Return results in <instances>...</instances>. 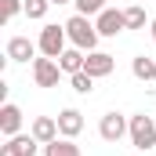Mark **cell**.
Instances as JSON below:
<instances>
[{"instance_id":"4fadbf2b","label":"cell","mask_w":156,"mask_h":156,"mask_svg":"<svg viewBox=\"0 0 156 156\" xmlns=\"http://www.w3.org/2000/svg\"><path fill=\"white\" fill-rule=\"evenodd\" d=\"M83 58H87V55H83L80 47H66V51H62V58H58V66H62V73H69V76H73V73L83 69Z\"/></svg>"},{"instance_id":"2e32d148","label":"cell","mask_w":156,"mask_h":156,"mask_svg":"<svg viewBox=\"0 0 156 156\" xmlns=\"http://www.w3.org/2000/svg\"><path fill=\"white\" fill-rule=\"evenodd\" d=\"M73 4H76V15H87V18H91V15L98 18V15L105 11V0H73Z\"/></svg>"},{"instance_id":"7402d4cb","label":"cell","mask_w":156,"mask_h":156,"mask_svg":"<svg viewBox=\"0 0 156 156\" xmlns=\"http://www.w3.org/2000/svg\"><path fill=\"white\" fill-rule=\"evenodd\" d=\"M51 4H73V0H51Z\"/></svg>"},{"instance_id":"e0dca14e","label":"cell","mask_w":156,"mask_h":156,"mask_svg":"<svg viewBox=\"0 0 156 156\" xmlns=\"http://www.w3.org/2000/svg\"><path fill=\"white\" fill-rule=\"evenodd\" d=\"M73 91H76V94H91V91H94V76L83 73V69L73 73Z\"/></svg>"},{"instance_id":"ba28073f","label":"cell","mask_w":156,"mask_h":156,"mask_svg":"<svg viewBox=\"0 0 156 156\" xmlns=\"http://www.w3.org/2000/svg\"><path fill=\"white\" fill-rule=\"evenodd\" d=\"M37 138L33 134H15V138H7L4 145H0V156H37Z\"/></svg>"},{"instance_id":"277c9868","label":"cell","mask_w":156,"mask_h":156,"mask_svg":"<svg viewBox=\"0 0 156 156\" xmlns=\"http://www.w3.org/2000/svg\"><path fill=\"white\" fill-rule=\"evenodd\" d=\"M98 134H102L105 142H113V145H116L123 134H131V120L123 116V113H116V109H113V113H105V116L98 120Z\"/></svg>"},{"instance_id":"30bf717a","label":"cell","mask_w":156,"mask_h":156,"mask_svg":"<svg viewBox=\"0 0 156 156\" xmlns=\"http://www.w3.org/2000/svg\"><path fill=\"white\" fill-rule=\"evenodd\" d=\"M55 120H58V134L62 138H76L80 131H83V113L80 109H62Z\"/></svg>"},{"instance_id":"52a82bcc","label":"cell","mask_w":156,"mask_h":156,"mask_svg":"<svg viewBox=\"0 0 156 156\" xmlns=\"http://www.w3.org/2000/svg\"><path fill=\"white\" fill-rule=\"evenodd\" d=\"M94 26H98L102 37H116V33L127 29V18H123V11H116V7H105V11L94 18Z\"/></svg>"},{"instance_id":"ffe728a7","label":"cell","mask_w":156,"mask_h":156,"mask_svg":"<svg viewBox=\"0 0 156 156\" xmlns=\"http://www.w3.org/2000/svg\"><path fill=\"white\" fill-rule=\"evenodd\" d=\"M0 11H4V22H11L18 11H26V4L22 0H0Z\"/></svg>"},{"instance_id":"8992f818","label":"cell","mask_w":156,"mask_h":156,"mask_svg":"<svg viewBox=\"0 0 156 156\" xmlns=\"http://www.w3.org/2000/svg\"><path fill=\"white\" fill-rule=\"evenodd\" d=\"M116 69V58L113 55H105V51H87V58H83V73H91V76H109Z\"/></svg>"},{"instance_id":"7c38bea8","label":"cell","mask_w":156,"mask_h":156,"mask_svg":"<svg viewBox=\"0 0 156 156\" xmlns=\"http://www.w3.org/2000/svg\"><path fill=\"white\" fill-rule=\"evenodd\" d=\"M33 55H37V44L29 37H11L7 40V58L11 62H29Z\"/></svg>"},{"instance_id":"6da1fadb","label":"cell","mask_w":156,"mask_h":156,"mask_svg":"<svg viewBox=\"0 0 156 156\" xmlns=\"http://www.w3.org/2000/svg\"><path fill=\"white\" fill-rule=\"evenodd\" d=\"M66 37H69V44L80 47V51H94L102 33H98V26H94L87 15H73V18L66 22Z\"/></svg>"},{"instance_id":"ac0fdd59","label":"cell","mask_w":156,"mask_h":156,"mask_svg":"<svg viewBox=\"0 0 156 156\" xmlns=\"http://www.w3.org/2000/svg\"><path fill=\"white\" fill-rule=\"evenodd\" d=\"M123 18H127V29H145V7H127L123 11Z\"/></svg>"},{"instance_id":"5b68a950","label":"cell","mask_w":156,"mask_h":156,"mask_svg":"<svg viewBox=\"0 0 156 156\" xmlns=\"http://www.w3.org/2000/svg\"><path fill=\"white\" fill-rule=\"evenodd\" d=\"M58 73H62V66H58V58H33V80H37V87H58Z\"/></svg>"},{"instance_id":"5bb4252c","label":"cell","mask_w":156,"mask_h":156,"mask_svg":"<svg viewBox=\"0 0 156 156\" xmlns=\"http://www.w3.org/2000/svg\"><path fill=\"white\" fill-rule=\"evenodd\" d=\"M131 73L142 80V83H149V80H156V62L149 58V55H138V58L131 62Z\"/></svg>"},{"instance_id":"9c48e42d","label":"cell","mask_w":156,"mask_h":156,"mask_svg":"<svg viewBox=\"0 0 156 156\" xmlns=\"http://www.w3.org/2000/svg\"><path fill=\"white\" fill-rule=\"evenodd\" d=\"M0 131H4V138L22 134V109H18V105H11V102L0 105Z\"/></svg>"},{"instance_id":"d6986e66","label":"cell","mask_w":156,"mask_h":156,"mask_svg":"<svg viewBox=\"0 0 156 156\" xmlns=\"http://www.w3.org/2000/svg\"><path fill=\"white\" fill-rule=\"evenodd\" d=\"M47 7H51V0H26V15L29 18H44Z\"/></svg>"},{"instance_id":"44dd1931","label":"cell","mask_w":156,"mask_h":156,"mask_svg":"<svg viewBox=\"0 0 156 156\" xmlns=\"http://www.w3.org/2000/svg\"><path fill=\"white\" fill-rule=\"evenodd\" d=\"M149 29H153V40H156V18H153V22H149Z\"/></svg>"},{"instance_id":"8fae6325","label":"cell","mask_w":156,"mask_h":156,"mask_svg":"<svg viewBox=\"0 0 156 156\" xmlns=\"http://www.w3.org/2000/svg\"><path fill=\"white\" fill-rule=\"evenodd\" d=\"M29 134L37 138L40 145H47V142L62 138V134H58V120H55V116H37V120H33V131H29Z\"/></svg>"},{"instance_id":"7a4b0ae2","label":"cell","mask_w":156,"mask_h":156,"mask_svg":"<svg viewBox=\"0 0 156 156\" xmlns=\"http://www.w3.org/2000/svg\"><path fill=\"white\" fill-rule=\"evenodd\" d=\"M66 44H69V37H66V26H55V22H47L44 29H40V55H47V58H62V51H66Z\"/></svg>"},{"instance_id":"9a60e30c","label":"cell","mask_w":156,"mask_h":156,"mask_svg":"<svg viewBox=\"0 0 156 156\" xmlns=\"http://www.w3.org/2000/svg\"><path fill=\"white\" fill-rule=\"evenodd\" d=\"M44 156H80V149L73 145V138H55L44 145Z\"/></svg>"},{"instance_id":"3957f363","label":"cell","mask_w":156,"mask_h":156,"mask_svg":"<svg viewBox=\"0 0 156 156\" xmlns=\"http://www.w3.org/2000/svg\"><path fill=\"white\" fill-rule=\"evenodd\" d=\"M131 145L134 149H156V120L145 116V113H138V116H131Z\"/></svg>"}]
</instances>
